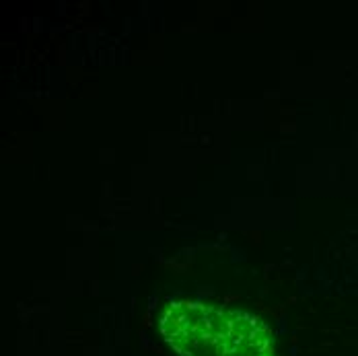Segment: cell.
Listing matches in <instances>:
<instances>
[{
	"instance_id": "6da1fadb",
	"label": "cell",
	"mask_w": 358,
	"mask_h": 356,
	"mask_svg": "<svg viewBox=\"0 0 358 356\" xmlns=\"http://www.w3.org/2000/svg\"><path fill=\"white\" fill-rule=\"evenodd\" d=\"M159 329L179 356H274L270 327L239 309L181 301L163 311Z\"/></svg>"
}]
</instances>
